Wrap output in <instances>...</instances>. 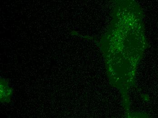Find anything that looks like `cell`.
I'll use <instances>...</instances> for the list:
<instances>
[{
  "mask_svg": "<svg viewBox=\"0 0 158 118\" xmlns=\"http://www.w3.org/2000/svg\"><path fill=\"white\" fill-rule=\"evenodd\" d=\"M11 91L10 90V88L6 84H3V82H1V99H5L7 98L8 96L9 98H10V96H11Z\"/></svg>",
  "mask_w": 158,
  "mask_h": 118,
  "instance_id": "1",
  "label": "cell"
}]
</instances>
